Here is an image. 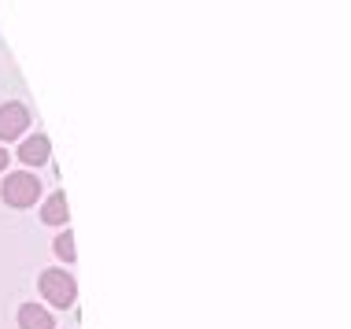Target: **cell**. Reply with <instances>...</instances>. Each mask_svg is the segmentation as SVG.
<instances>
[{"label":"cell","mask_w":351,"mask_h":329,"mask_svg":"<svg viewBox=\"0 0 351 329\" xmlns=\"http://www.w3.org/2000/svg\"><path fill=\"white\" fill-rule=\"evenodd\" d=\"M41 296L49 300L52 307H74V300H78V285H74V278L67 270H45L41 274Z\"/></svg>","instance_id":"cell-1"},{"label":"cell","mask_w":351,"mask_h":329,"mask_svg":"<svg viewBox=\"0 0 351 329\" xmlns=\"http://www.w3.org/2000/svg\"><path fill=\"white\" fill-rule=\"evenodd\" d=\"M0 196L12 208H30V204H37V196H41V182L34 174H8V182L0 185Z\"/></svg>","instance_id":"cell-2"},{"label":"cell","mask_w":351,"mask_h":329,"mask_svg":"<svg viewBox=\"0 0 351 329\" xmlns=\"http://www.w3.org/2000/svg\"><path fill=\"white\" fill-rule=\"evenodd\" d=\"M26 122H30V111H26L23 104H4L0 108V141H15L19 134L26 130Z\"/></svg>","instance_id":"cell-3"},{"label":"cell","mask_w":351,"mask_h":329,"mask_svg":"<svg viewBox=\"0 0 351 329\" xmlns=\"http://www.w3.org/2000/svg\"><path fill=\"white\" fill-rule=\"evenodd\" d=\"M19 159H23L26 167H41V163H49V137H30L23 148H19Z\"/></svg>","instance_id":"cell-4"},{"label":"cell","mask_w":351,"mask_h":329,"mask_svg":"<svg viewBox=\"0 0 351 329\" xmlns=\"http://www.w3.org/2000/svg\"><path fill=\"white\" fill-rule=\"evenodd\" d=\"M19 326H23V329H56L52 315L45 311V307H37V304H23V307H19Z\"/></svg>","instance_id":"cell-5"},{"label":"cell","mask_w":351,"mask_h":329,"mask_svg":"<svg viewBox=\"0 0 351 329\" xmlns=\"http://www.w3.org/2000/svg\"><path fill=\"white\" fill-rule=\"evenodd\" d=\"M41 219L49 222V226H63L71 219V211H67V196L63 193H52L49 196V204H45V211H41Z\"/></svg>","instance_id":"cell-6"},{"label":"cell","mask_w":351,"mask_h":329,"mask_svg":"<svg viewBox=\"0 0 351 329\" xmlns=\"http://www.w3.org/2000/svg\"><path fill=\"white\" fill-rule=\"evenodd\" d=\"M52 248H56V256H60V259H67V263H71V259H74V237H71V230H67V233H60Z\"/></svg>","instance_id":"cell-7"},{"label":"cell","mask_w":351,"mask_h":329,"mask_svg":"<svg viewBox=\"0 0 351 329\" xmlns=\"http://www.w3.org/2000/svg\"><path fill=\"white\" fill-rule=\"evenodd\" d=\"M4 167H8V152L0 148V171H4Z\"/></svg>","instance_id":"cell-8"}]
</instances>
